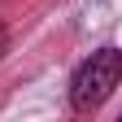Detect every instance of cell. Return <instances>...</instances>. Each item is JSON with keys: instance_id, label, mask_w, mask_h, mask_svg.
Returning <instances> with one entry per match:
<instances>
[{"instance_id": "cell-1", "label": "cell", "mask_w": 122, "mask_h": 122, "mask_svg": "<svg viewBox=\"0 0 122 122\" xmlns=\"http://www.w3.org/2000/svg\"><path fill=\"white\" fill-rule=\"evenodd\" d=\"M122 79V48H100L92 52L70 79V105L74 109H96L109 100V92Z\"/></svg>"}, {"instance_id": "cell-2", "label": "cell", "mask_w": 122, "mask_h": 122, "mask_svg": "<svg viewBox=\"0 0 122 122\" xmlns=\"http://www.w3.org/2000/svg\"><path fill=\"white\" fill-rule=\"evenodd\" d=\"M5 52H9V26L0 22V57H5Z\"/></svg>"}]
</instances>
